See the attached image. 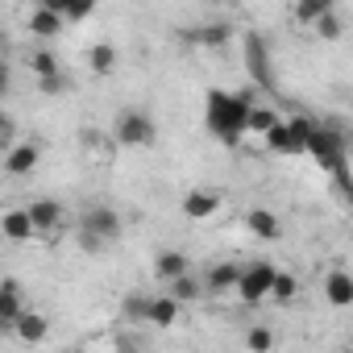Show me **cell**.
<instances>
[{
    "label": "cell",
    "mask_w": 353,
    "mask_h": 353,
    "mask_svg": "<svg viewBox=\"0 0 353 353\" xmlns=\"http://www.w3.org/2000/svg\"><path fill=\"white\" fill-rule=\"evenodd\" d=\"M112 137H117L121 145H133V150L154 145V141H158V121H154L150 112H141V108H125V112H117V121H112Z\"/></svg>",
    "instance_id": "4"
},
{
    "label": "cell",
    "mask_w": 353,
    "mask_h": 353,
    "mask_svg": "<svg viewBox=\"0 0 353 353\" xmlns=\"http://www.w3.org/2000/svg\"><path fill=\"white\" fill-rule=\"evenodd\" d=\"M245 225H250V233L262 237V241H279V233H283V225H279V216H274L270 208H250V212H245Z\"/></svg>",
    "instance_id": "17"
},
{
    "label": "cell",
    "mask_w": 353,
    "mask_h": 353,
    "mask_svg": "<svg viewBox=\"0 0 353 353\" xmlns=\"http://www.w3.org/2000/svg\"><path fill=\"white\" fill-rule=\"evenodd\" d=\"M283 117L274 112V108H266V104H254L250 108V121H245V133H258V137H266L274 125H279Z\"/></svg>",
    "instance_id": "23"
},
{
    "label": "cell",
    "mask_w": 353,
    "mask_h": 353,
    "mask_svg": "<svg viewBox=\"0 0 353 353\" xmlns=\"http://www.w3.org/2000/svg\"><path fill=\"white\" fill-rule=\"evenodd\" d=\"M216 208H221V196H216V192L196 188V192H188V196H183V216H188V221H208Z\"/></svg>",
    "instance_id": "15"
},
{
    "label": "cell",
    "mask_w": 353,
    "mask_h": 353,
    "mask_svg": "<svg viewBox=\"0 0 353 353\" xmlns=\"http://www.w3.org/2000/svg\"><path fill=\"white\" fill-rule=\"evenodd\" d=\"M188 38H192V42H204V46H216V42L229 38V26H225V21H221V26H204V30H192Z\"/></svg>",
    "instance_id": "28"
},
{
    "label": "cell",
    "mask_w": 353,
    "mask_h": 353,
    "mask_svg": "<svg viewBox=\"0 0 353 353\" xmlns=\"http://www.w3.org/2000/svg\"><path fill=\"white\" fill-rule=\"evenodd\" d=\"M54 9H59L63 26H67V21H88V17L96 13V5H92V0H88V5H54Z\"/></svg>",
    "instance_id": "29"
},
{
    "label": "cell",
    "mask_w": 353,
    "mask_h": 353,
    "mask_svg": "<svg viewBox=\"0 0 353 353\" xmlns=\"http://www.w3.org/2000/svg\"><path fill=\"white\" fill-rule=\"evenodd\" d=\"M13 88V71H9V63L0 59V100H5V92Z\"/></svg>",
    "instance_id": "32"
},
{
    "label": "cell",
    "mask_w": 353,
    "mask_h": 353,
    "mask_svg": "<svg viewBox=\"0 0 353 353\" xmlns=\"http://www.w3.org/2000/svg\"><path fill=\"white\" fill-rule=\"evenodd\" d=\"M324 299H328L332 307H349V303H353V279H349L345 270H328V279H324Z\"/></svg>",
    "instance_id": "18"
},
{
    "label": "cell",
    "mask_w": 353,
    "mask_h": 353,
    "mask_svg": "<svg viewBox=\"0 0 353 353\" xmlns=\"http://www.w3.org/2000/svg\"><path fill=\"white\" fill-rule=\"evenodd\" d=\"M192 270V258L183 254V250H162L158 258H154V274L162 279V283H174V279H183Z\"/></svg>",
    "instance_id": "12"
},
{
    "label": "cell",
    "mask_w": 353,
    "mask_h": 353,
    "mask_svg": "<svg viewBox=\"0 0 353 353\" xmlns=\"http://www.w3.org/2000/svg\"><path fill=\"white\" fill-rule=\"evenodd\" d=\"M30 221H34V233H54L63 225V204L59 200H34L30 208Z\"/></svg>",
    "instance_id": "14"
},
{
    "label": "cell",
    "mask_w": 353,
    "mask_h": 353,
    "mask_svg": "<svg viewBox=\"0 0 353 353\" xmlns=\"http://www.w3.org/2000/svg\"><path fill=\"white\" fill-rule=\"evenodd\" d=\"M303 154H312V158H320V166L324 170H332L336 179L345 174V133H336V129H328V125H320V121H312V129H307V145H303Z\"/></svg>",
    "instance_id": "3"
},
{
    "label": "cell",
    "mask_w": 353,
    "mask_h": 353,
    "mask_svg": "<svg viewBox=\"0 0 353 353\" xmlns=\"http://www.w3.org/2000/svg\"><path fill=\"white\" fill-rule=\"evenodd\" d=\"M21 312H26V295H21V287L13 279H5V283H0V332L13 328V320Z\"/></svg>",
    "instance_id": "11"
},
{
    "label": "cell",
    "mask_w": 353,
    "mask_h": 353,
    "mask_svg": "<svg viewBox=\"0 0 353 353\" xmlns=\"http://www.w3.org/2000/svg\"><path fill=\"white\" fill-rule=\"evenodd\" d=\"M38 88H42L46 96H59V92H67V79H63V71H59V75H50V79H38Z\"/></svg>",
    "instance_id": "31"
},
{
    "label": "cell",
    "mask_w": 353,
    "mask_h": 353,
    "mask_svg": "<svg viewBox=\"0 0 353 353\" xmlns=\"http://www.w3.org/2000/svg\"><path fill=\"white\" fill-rule=\"evenodd\" d=\"M179 303H174L170 295H158V299H150V307H145V320L154 324V328H170L174 320H179Z\"/></svg>",
    "instance_id": "19"
},
{
    "label": "cell",
    "mask_w": 353,
    "mask_h": 353,
    "mask_svg": "<svg viewBox=\"0 0 353 353\" xmlns=\"http://www.w3.org/2000/svg\"><path fill=\"white\" fill-rule=\"evenodd\" d=\"M307 129H312V121H307V117H287V121H279V125L266 133V145H270L274 154L299 158V154H303V145H307Z\"/></svg>",
    "instance_id": "6"
},
{
    "label": "cell",
    "mask_w": 353,
    "mask_h": 353,
    "mask_svg": "<svg viewBox=\"0 0 353 353\" xmlns=\"http://www.w3.org/2000/svg\"><path fill=\"white\" fill-rule=\"evenodd\" d=\"M328 9H336L332 0H307V5H295V9H291V17H295L299 26H316Z\"/></svg>",
    "instance_id": "24"
},
{
    "label": "cell",
    "mask_w": 353,
    "mask_h": 353,
    "mask_svg": "<svg viewBox=\"0 0 353 353\" xmlns=\"http://www.w3.org/2000/svg\"><path fill=\"white\" fill-rule=\"evenodd\" d=\"M245 54H250V71L262 88H274V75H270V59H266V42L262 34H250L245 38Z\"/></svg>",
    "instance_id": "13"
},
{
    "label": "cell",
    "mask_w": 353,
    "mask_h": 353,
    "mask_svg": "<svg viewBox=\"0 0 353 353\" xmlns=\"http://www.w3.org/2000/svg\"><path fill=\"white\" fill-rule=\"evenodd\" d=\"M13 133H17V121H13L5 108H0V137H13Z\"/></svg>",
    "instance_id": "33"
},
{
    "label": "cell",
    "mask_w": 353,
    "mask_h": 353,
    "mask_svg": "<svg viewBox=\"0 0 353 353\" xmlns=\"http://www.w3.org/2000/svg\"><path fill=\"white\" fill-rule=\"evenodd\" d=\"M63 30H67V26H63V17H59L54 5H38V9H30V34H34V38L54 42Z\"/></svg>",
    "instance_id": "7"
},
{
    "label": "cell",
    "mask_w": 353,
    "mask_h": 353,
    "mask_svg": "<svg viewBox=\"0 0 353 353\" xmlns=\"http://www.w3.org/2000/svg\"><path fill=\"white\" fill-rule=\"evenodd\" d=\"M30 67H34V75H38V79L59 75V59H54V50H38V54L30 59Z\"/></svg>",
    "instance_id": "26"
},
{
    "label": "cell",
    "mask_w": 353,
    "mask_h": 353,
    "mask_svg": "<svg viewBox=\"0 0 353 353\" xmlns=\"http://www.w3.org/2000/svg\"><path fill=\"white\" fill-rule=\"evenodd\" d=\"M5 50H9V34L0 30V59H5Z\"/></svg>",
    "instance_id": "34"
},
{
    "label": "cell",
    "mask_w": 353,
    "mask_h": 353,
    "mask_svg": "<svg viewBox=\"0 0 353 353\" xmlns=\"http://www.w3.org/2000/svg\"><path fill=\"white\" fill-rule=\"evenodd\" d=\"M117 63H121V54H117L112 42H96V46L88 50V67H92V75H112Z\"/></svg>",
    "instance_id": "20"
},
{
    "label": "cell",
    "mask_w": 353,
    "mask_h": 353,
    "mask_svg": "<svg viewBox=\"0 0 353 353\" xmlns=\"http://www.w3.org/2000/svg\"><path fill=\"white\" fill-rule=\"evenodd\" d=\"M121 229H125V221H121L117 208H108V204H92V208L83 212V225H79V245H83V250H100V245L117 241Z\"/></svg>",
    "instance_id": "2"
},
{
    "label": "cell",
    "mask_w": 353,
    "mask_h": 353,
    "mask_svg": "<svg viewBox=\"0 0 353 353\" xmlns=\"http://www.w3.org/2000/svg\"><path fill=\"white\" fill-rule=\"evenodd\" d=\"M254 108V92H208V108H204V125L216 141L237 145L245 137V121Z\"/></svg>",
    "instance_id": "1"
},
{
    "label": "cell",
    "mask_w": 353,
    "mask_h": 353,
    "mask_svg": "<svg viewBox=\"0 0 353 353\" xmlns=\"http://www.w3.org/2000/svg\"><path fill=\"white\" fill-rule=\"evenodd\" d=\"M63 353H79V349H63Z\"/></svg>",
    "instance_id": "35"
},
{
    "label": "cell",
    "mask_w": 353,
    "mask_h": 353,
    "mask_svg": "<svg viewBox=\"0 0 353 353\" xmlns=\"http://www.w3.org/2000/svg\"><path fill=\"white\" fill-rule=\"evenodd\" d=\"M38 162H42V150H38L34 141H17V145L5 154V174H13V179H17V174H30Z\"/></svg>",
    "instance_id": "9"
},
{
    "label": "cell",
    "mask_w": 353,
    "mask_h": 353,
    "mask_svg": "<svg viewBox=\"0 0 353 353\" xmlns=\"http://www.w3.org/2000/svg\"><path fill=\"white\" fill-rule=\"evenodd\" d=\"M270 303H279V307H287V303H295L299 299V279L295 274H287V270H279L274 274V283H270V295H266Z\"/></svg>",
    "instance_id": "22"
},
{
    "label": "cell",
    "mask_w": 353,
    "mask_h": 353,
    "mask_svg": "<svg viewBox=\"0 0 353 353\" xmlns=\"http://www.w3.org/2000/svg\"><path fill=\"white\" fill-rule=\"evenodd\" d=\"M237 274H241V262H216V266H208V274L200 279V283H204V295H225V291H233V287H237Z\"/></svg>",
    "instance_id": "8"
},
{
    "label": "cell",
    "mask_w": 353,
    "mask_h": 353,
    "mask_svg": "<svg viewBox=\"0 0 353 353\" xmlns=\"http://www.w3.org/2000/svg\"><path fill=\"white\" fill-rule=\"evenodd\" d=\"M312 30H316L324 42H336V38H341V17H336V9H328V13H324V17H320Z\"/></svg>",
    "instance_id": "27"
},
{
    "label": "cell",
    "mask_w": 353,
    "mask_h": 353,
    "mask_svg": "<svg viewBox=\"0 0 353 353\" xmlns=\"http://www.w3.org/2000/svg\"><path fill=\"white\" fill-rule=\"evenodd\" d=\"M0 233H5V241H30V237H38L26 208H9L5 216H0Z\"/></svg>",
    "instance_id": "16"
},
{
    "label": "cell",
    "mask_w": 353,
    "mask_h": 353,
    "mask_svg": "<svg viewBox=\"0 0 353 353\" xmlns=\"http://www.w3.org/2000/svg\"><path fill=\"white\" fill-rule=\"evenodd\" d=\"M245 349H250V353H270V349H274V328H270V324H254V328L245 332Z\"/></svg>",
    "instance_id": "25"
},
{
    "label": "cell",
    "mask_w": 353,
    "mask_h": 353,
    "mask_svg": "<svg viewBox=\"0 0 353 353\" xmlns=\"http://www.w3.org/2000/svg\"><path fill=\"white\" fill-rule=\"evenodd\" d=\"M145 307H150V295H141V291L125 295V316L129 320H145Z\"/></svg>",
    "instance_id": "30"
},
{
    "label": "cell",
    "mask_w": 353,
    "mask_h": 353,
    "mask_svg": "<svg viewBox=\"0 0 353 353\" xmlns=\"http://www.w3.org/2000/svg\"><path fill=\"white\" fill-rule=\"evenodd\" d=\"M13 332L26 341V345H42L46 341V332H50V320L42 316V312H34V307H26L17 320H13Z\"/></svg>",
    "instance_id": "10"
},
{
    "label": "cell",
    "mask_w": 353,
    "mask_h": 353,
    "mask_svg": "<svg viewBox=\"0 0 353 353\" xmlns=\"http://www.w3.org/2000/svg\"><path fill=\"white\" fill-rule=\"evenodd\" d=\"M166 287H170V299L179 303V307H183V303H196V299H204V283H200V279H196L192 270H188L183 279H174V283H166Z\"/></svg>",
    "instance_id": "21"
},
{
    "label": "cell",
    "mask_w": 353,
    "mask_h": 353,
    "mask_svg": "<svg viewBox=\"0 0 353 353\" xmlns=\"http://www.w3.org/2000/svg\"><path fill=\"white\" fill-rule=\"evenodd\" d=\"M274 274H279V266H274V262H266V258H258V262H245V266H241V274H237V287H233V291H237V299H241L245 307H254V303H266Z\"/></svg>",
    "instance_id": "5"
}]
</instances>
